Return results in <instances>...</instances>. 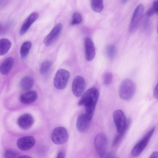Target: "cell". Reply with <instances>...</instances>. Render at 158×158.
I'll return each instance as SVG.
<instances>
[{
  "label": "cell",
  "mask_w": 158,
  "mask_h": 158,
  "mask_svg": "<svg viewBox=\"0 0 158 158\" xmlns=\"http://www.w3.org/2000/svg\"><path fill=\"white\" fill-rule=\"evenodd\" d=\"M11 46L10 41L6 38H2L0 40V55L3 56L9 51Z\"/></svg>",
  "instance_id": "cell-19"
},
{
  "label": "cell",
  "mask_w": 158,
  "mask_h": 158,
  "mask_svg": "<svg viewBox=\"0 0 158 158\" xmlns=\"http://www.w3.org/2000/svg\"><path fill=\"white\" fill-rule=\"evenodd\" d=\"M33 116L29 113H25L20 116L17 120V123L21 129L26 130L30 129L34 123Z\"/></svg>",
  "instance_id": "cell-11"
},
{
  "label": "cell",
  "mask_w": 158,
  "mask_h": 158,
  "mask_svg": "<svg viewBox=\"0 0 158 158\" xmlns=\"http://www.w3.org/2000/svg\"><path fill=\"white\" fill-rule=\"evenodd\" d=\"M152 7L154 10L155 13L158 15V0L154 1Z\"/></svg>",
  "instance_id": "cell-27"
},
{
  "label": "cell",
  "mask_w": 158,
  "mask_h": 158,
  "mask_svg": "<svg viewBox=\"0 0 158 158\" xmlns=\"http://www.w3.org/2000/svg\"><path fill=\"white\" fill-rule=\"evenodd\" d=\"M35 139L32 136H27L19 138L17 141V145L22 151L28 150L32 148L35 143Z\"/></svg>",
  "instance_id": "cell-12"
},
{
  "label": "cell",
  "mask_w": 158,
  "mask_h": 158,
  "mask_svg": "<svg viewBox=\"0 0 158 158\" xmlns=\"http://www.w3.org/2000/svg\"><path fill=\"white\" fill-rule=\"evenodd\" d=\"M34 82V80L32 77L26 76L20 80L19 86L20 88L23 90H28L32 87Z\"/></svg>",
  "instance_id": "cell-18"
},
{
  "label": "cell",
  "mask_w": 158,
  "mask_h": 158,
  "mask_svg": "<svg viewBox=\"0 0 158 158\" xmlns=\"http://www.w3.org/2000/svg\"><path fill=\"white\" fill-rule=\"evenodd\" d=\"M153 95L155 98L158 100V81L154 90Z\"/></svg>",
  "instance_id": "cell-28"
},
{
  "label": "cell",
  "mask_w": 158,
  "mask_h": 158,
  "mask_svg": "<svg viewBox=\"0 0 158 158\" xmlns=\"http://www.w3.org/2000/svg\"><path fill=\"white\" fill-rule=\"evenodd\" d=\"M155 130V127H152L145 134L143 137L133 147L131 154L133 156L139 155L143 151Z\"/></svg>",
  "instance_id": "cell-5"
},
{
  "label": "cell",
  "mask_w": 158,
  "mask_h": 158,
  "mask_svg": "<svg viewBox=\"0 0 158 158\" xmlns=\"http://www.w3.org/2000/svg\"><path fill=\"white\" fill-rule=\"evenodd\" d=\"M116 49L115 46L113 45L108 46L106 48L107 54L110 58L113 59L115 56Z\"/></svg>",
  "instance_id": "cell-25"
},
{
  "label": "cell",
  "mask_w": 158,
  "mask_h": 158,
  "mask_svg": "<svg viewBox=\"0 0 158 158\" xmlns=\"http://www.w3.org/2000/svg\"><path fill=\"white\" fill-rule=\"evenodd\" d=\"M113 118L118 133L126 134L130 125V119H127L124 113L120 110H116L114 112Z\"/></svg>",
  "instance_id": "cell-3"
},
{
  "label": "cell",
  "mask_w": 158,
  "mask_h": 158,
  "mask_svg": "<svg viewBox=\"0 0 158 158\" xmlns=\"http://www.w3.org/2000/svg\"><path fill=\"white\" fill-rule=\"evenodd\" d=\"M65 155L64 152L62 151L59 152L56 158H64Z\"/></svg>",
  "instance_id": "cell-31"
},
{
  "label": "cell",
  "mask_w": 158,
  "mask_h": 158,
  "mask_svg": "<svg viewBox=\"0 0 158 158\" xmlns=\"http://www.w3.org/2000/svg\"><path fill=\"white\" fill-rule=\"evenodd\" d=\"M103 158H116L113 156L111 154L107 153L106 156Z\"/></svg>",
  "instance_id": "cell-32"
},
{
  "label": "cell",
  "mask_w": 158,
  "mask_h": 158,
  "mask_svg": "<svg viewBox=\"0 0 158 158\" xmlns=\"http://www.w3.org/2000/svg\"><path fill=\"white\" fill-rule=\"evenodd\" d=\"M99 96V92L93 87L88 90L82 96L78 102L79 106H83L85 109H95Z\"/></svg>",
  "instance_id": "cell-1"
},
{
  "label": "cell",
  "mask_w": 158,
  "mask_h": 158,
  "mask_svg": "<svg viewBox=\"0 0 158 158\" xmlns=\"http://www.w3.org/2000/svg\"><path fill=\"white\" fill-rule=\"evenodd\" d=\"M17 158H32L30 156L27 155H22L19 156Z\"/></svg>",
  "instance_id": "cell-33"
},
{
  "label": "cell",
  "mask_w": 158,
  "mask_h": 158,
  "mask_svg": "<svg viewBox=\"0 0 158 158\" xmlns=\"http://www.w3.org/2000/svg\"><path fill=\"white\" fill-rule=\"evenodd\" d=\"M31 46V42L29 41L24 42L22 44L20 50V54L22 58H25L28 55Z\"/></svg>",
  "instance_id": "cell-20"
},
{
  "label": "cell",
  "mask_w": 158,
  "mask_h": 158,
  "mask_svg": "<svg viewBox=\"0 0 158 158\" xmlns=\"http://www.w3.org/2000/svg\"><path fill=\"white\" fill-rule=\"evenodd\" d=\"M149 158H158V152H153L150 156Z\"/></svg>",
  "instance_id": "cell-30"
},
{
  "label": "cell",
  "mask_w": 158,
  "mask_h": 158,
  "mask_svg": "<svg viewBox=\"0 0 158 158\" xmlns=\"http://www.w3.org/2000/svg\"><path fill=\"white\" fill-rule=\"evenodd\" d=\"M113 76L112 74L109 72L105 73L103 76V83L106 85L110 84L112 82Z\"/></svg>",
  "instance_id": "cell-26"
},
{
  "label": "cell",
  "mask_w": 158,
  "mask_h": 158,
  "mask_svg": "<svg viewBox=\"0 0 158 158\" xmlns=\"http://www.w3.org/2000/svg\"><path fill=\"white\" fill-rule=\"evenodd\" d=\"M155 11L153 8L152 7L147 11V14L149 16H151L155 13Z\"/></svg>",
  "instance_id": "cell-29"
},
{
  "label": "cell",
  "mask_w": 158,
  "mask_h": 158,
  "mask_svg": "<svg viewBox=\"0 0 158 158\" xmlns=\"http://www.w3.org/2000/svg\"><path fill=\"white\" fill-rule=\"evenodd\" d=\"M86 83L85 79L81 76H77L74 79L72 86V92L77 97L81 96L85 90Z\"/></svg>",
  "instance_id": "cell-9"
},
{
  "label": "cell",
  "mask_w": 158,
  "mask_h": 158,
  "mask_svg": "<svg viewBox=\"0 0 158 158\" xmlns=\"http://www.w3.org/2000/svg\"><path fill=\"white\" fill-rule=\"evenodd\" d=\"M144 10V6L142 4H139L136 7L129 26V31L130 32L134 31L137 28L143 15Z\"/></svg>",
  "instance_id": "cell-8"
},
{
  "label": "cell",
  "mask_w": 158,
  "mask_h": 158,
  "mask_svg": "<svg viewBox=\"0 0 158 158\" xmlns=\"http://www.w3.org/2000/svg\"><path fill=\"white\" fill-rule=\"evenodd\" d=\"M70 73L69 71L64 69H59L56 73L54 79V86L58 89H64L67 85Z\"/></svg>",
  "instance_id": "cell-6"
},
{
  "label": "cell",
  "mask_w": 158,
  "mask_h": 158,
  "mask_svg": "<svg viewBox=\"0 0 158 158\" xmlns=\"http://www.w3.org/2000/svg\"><path fill=\"white\" fill-rule=\"evenodd\" d=\"M157 32L158 34V27H157Z\"/></svg>",
  "instance_id": "cell-34"
},
{
  "label": "cell",
  "mask_w": 158,
  "mask_h": 158,
  "mask_svg": "<svg viewBox=\"0 0 158 158\" xmlns=\"http://www.w3.org/2000/svg\"><path fill=\"white\" fill-rule=\"evenodd\" d=\"M82 20L81 14L78 12H75L73 15L71 24L75 25L79 24L81 23Z\"/></svg>",
  "instance_id": "cell-23"
},
{
  "label": "cell",
  "mask_w": 158,
  "mask_h": 158,
  "mask_svg": "<svg viewBox=\"0 0 158 158\" xmlns=\"http://www.w3.org/2000/svg\"><path fill=\"white\" fill-rule=\"evenodd\" d=\"M52 64L51 62L49 60L43 62L40 67V73L42 75H44L47 73L51 69Z\"/></svg>",
  "instance_id": "cell-22"
},
{
  "label": "cell",
  "mask_w": 158,
  "mask_h": 158,
  "mask_svg": "<svg viewBox=\"0 0 158 158\" xmlns=\"http://www.w3.org/2000/svg\"><path fill=\"white\" fill-rule=\"evenodd\" d=\"M62 28V25L61 23L56 24L44 39L45 45L48 46L53 44L59 36Z\"/></svg>",
  "instance_id": "cell-10"
},
{
  "label": "cell",
  "mask_w": 158,
  "mask_h": 158,
  "mask_svg": "<svg viewBox=\"0 0 158 158\" xmlns=\"http://www.w3.org/2000/svg\"><path fill=\"white\" fill-rule=\"evenodd\" d=\"M39 16L38 13L35 12L31 14L23 24L20 29V34H24L29 29L31 25L37 20Z\"/></svg>",
  "instance_id": "cell-16"
},
{
  "label": "cell",
  "mask_w": 158,
  "mask_h": 158,
  "mask_svg": "<svg viewBox=\"0 0 158 158\" xmlns=\"http://www.w3.org/2000/svg\"><path fill=\"white\" fill-rule=\"evenodd\" d=\"M84 47L86 59L88 61H91L94 59L95 55L94 44L91 38L88 37L85 38Z\"/></svg>",
  "instance_id": "cell-13"
},
{
  "label": "cell",
  "mask_w": 158,
  "mask_h": 158,
  "mask_svg": "<svg viewBox=\"0 0 158 158\" xmlns=\"http://www.w3.org/2000/svg\"><path fill=\"white\" fill-rule=\"evenodd\" d=\"M90 121L85 113L79 115L76 122V127L78 131L81 133L86 132L89 127Z\"/></svg>",
  "instance_id": "cell-14"
},
{
  "label": "cell",
  "mask_w": 158,
  "mask_h": 158,
  "mask_svg": "<svg viewBox=\"0 0 158 158\" xmlns=\"http://www.w3.org/2000/svg\"><path fill=\"white\" fill-rule=\"evenodd\" d=\"M68 134L66 129L62 127L55 128L52 131L51 139L53 142L57 144L66 143L68 139Z\"/></svg>",
  "instance_id": "cell-7"
},
{
  "label": "cell",
  "mask_w": 158,
  "mask_h": 158,
  "mask_svg": "<svg viewBox=\"0 0 158 158\" xmlns=\"http://www.w3.org/2000/svg\"><path fill=\"white\" fill-rule=\"evenodd\" d=\"M37 97V94L35 91H29L22 94L19 97V100L23 104H29L35 101Z\"/></svg>",
  "instance_id": "cell-15"
},
{
  "label": "cell",
  "mask_w": 158,
  "mask_h": 158,
  "mask_svg": "<svg viewBox=\"0 0 158 158\" xmlns=\"http://www.w3.org/2000/svg\"><path fill=\"white\" fill-rule=\"evenodd\" d=\"M18 153L16 151L11 149L6 150L4 153V158H16Z\"/></svg>",
  "instance_id": "cell-24"
},
{
  "label": "cell",
  "mask_w": 158,
  "mask_h": 158,
  "mask_svg": "<svg viewBox=\"0 0 158 158\" xmlns=\"http://www.w3.org/2000/svg\"><path fill=\"white\" fill-rule=\"evenodd\" d=\"M94 145L97 153L100 158H103L107 154L108 139L106 135L100 133L96 136Z\"/></svg>",
  "instance_id": "cell-4"
},
{
  "label": "cell",
  "mask_w": 158,
  "mask_h": 158,
  "mask_svg": "<svg viewBox=\"0 0 158 158\" xmlns=\"http://www.w3.org/2000/svg\"><path fill=\"white\" fill-rule=\"evenodd\" d=\"M14 59L11 57L6 58L0 66V72L3 75L7 74L12 67L14 63Z\"/></svg>",
  "instance_id": "cell-17"
},
{
  "label": "cell",
  "mask_w": 158,
  "mask_h": 158,
  "mask_svg": "<svg viewBox=\"0 0 158 158\" xmlns=\"http://www.w3.org/2000/svg\"><path fill=\"white\" fill-rule=\"evenodd\" d=\"M135 90V85L133 81L128 78L124 79L119 87V96L124 100L129 101L133 96Z\"/></svg>",
  "instance_id": "cell-2"
},
{
  "label": "cell",
  "mask_w": 158,
  "mask_h": 158,
  "mask_svg": "<svg viewBox=\"0 0 158 158\" xmlns=\"http://www.w3.org/2000/svg\"><path fill=\"white\" fill-rule=\"evenodd\" d=\"M91 6L92 10L97 12H100L104 7L103 1L102 0H92L91 1Z\"/></svg>",
  "instance_id": "cell-21"
}]
</instances>
